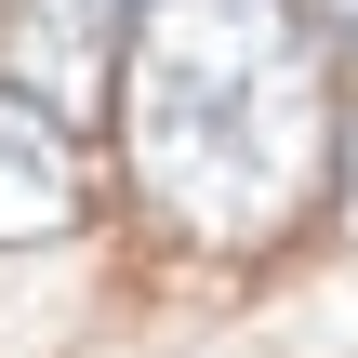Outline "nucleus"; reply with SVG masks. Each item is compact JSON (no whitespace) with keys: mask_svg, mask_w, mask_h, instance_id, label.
<instances>
[{"mask_svg":"<svg viewBox=\"0 0 358 358\" xmlns=\"http://www.w3.org/2000/svg\"><path fill=\"white\" fill-rule=\"evenodd\" d=\"M306 13H319V27H332V40L358 53V0H306Z\"/></svg>","mask_w":358,"mask_h":358,"instance_id":"4","label":"nucleus"},{"mask_svg":"<svg viewBox=\"0 0 358 358\" xmlns=\"http://www.w3.org/2000/svg\"><path fill=\"white\" fill-rule=\"evenodd\" d=\"M120 13L133 0H13V93H93L120 66Z\"/></svg>","mask_w":358,"mask_h":358,"instance_id":"3","label":"nucleus"},{"mask_svg":"<svg viewBox=\"0 0 358 358\" xmlns=\"http://www.w3.org/2000/svg\"><path fill=\"white\" fill-rule=\"evenodd\" d=\"M66 226H80V146H66V120L40 93L0 80V252L13 239H66Z\"/></svg>","mask_w":358,"mask_h":358,"instance_id":"2","label":"nucleus"},{"mask_svg":"<svg viewBox=\"0 0 358 358\" xmlns=\"http://www.w3.org/2000/svg\"><path fill=\"white\" fill-rule=\"evenodd\" d=\"M106 93H120V159L146 186V213L213 252L306 226L345 159L319 27L292 0H146Z\"/></svg>","mask_w":358,"mask_h":358,"instance_id":"1","label":"nucleus"}]
</instances>
